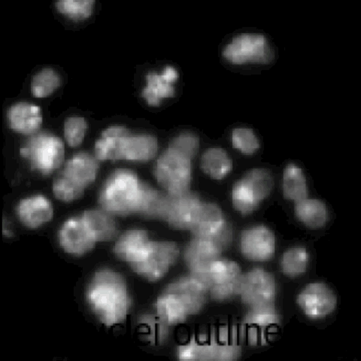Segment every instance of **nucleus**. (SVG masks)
I'll use <instances>...</instances> for the list:
<instances>
[{
  "mask_svg": "<svg viewBox=\"0 0 361 361\" xmlns=\"http://www.w3.org/2000/svg\"><path fill=\"white\" fill-rule=\"evenodd\" d=\"M87 299L99 320L108 326L126 321L132 304L126 281L109 269L95 274L88 288Z\"/></svg>",
  "mask_w": 361,
  "mask_h": 361,
  "instance_id": "f257e3e1",
  "label": "nucleus"
},
{
  "mask_svg": "<svg viewBox=\"0 0 361 361\" xmlns=\"http://www.w3.org/2000/svg\"><path fill=\"white\" fill-rule=\"evenodd\" d=\"M143 183L131 171L121 169L113 173L102 188V209L114 216L138 213Z\"/></svg>",
  "mask_w": 361,
  "mask_h": 361,
  "instance_id": "f03ea898",
  "label": "nucleus"
},
{
  "mask_svg": "<svg viewBox=\"0 0 361 361\" xmlns=\"http://www.w3.org/2000/svg\"><path fill=\"white\" fill-rule=\"evenodd\" d=\"M98 169L99 164L92 155L87 153L74 155L54 180L53 191L55 197L65 202L78 199L85 189L94 182Z\"/></svg>",
  "mask_w": 361,
  "mask_h": 361,
  "instance_id": "7ed1b4c3",
  "label": "nucleus"
},
{
  "mask_svg": "<svg viewBox=\"0 0 361 361\" xmlns=\"http://www.w3.org/2000/svg\"><path fill=\"white\" fill-rule=\"evenodd\" d=\"M190 275L200 282L214 300L226 301L239 296L243 274L234 262L220 258L204 272Z\"/></svg>",
  "mask_w": 361,
  "mask_h": 361,
  "instance_id": "20e7f679",
  "label": "nucleus"
},
{
  "mask_svg": "<svg viewBox=\"0 0 361 361\" xmlns=\"http://www.w3.org/2000/svg\"><path fill=\"white\" fill-rule=\"evenodd\" d=\"M191 160L171 145L158 158L155 177L167 195H179L190 190Z\"/></svg>",
  "mask_w": 361,
  "mask_h": 361,
  "instance_id": "39448f33",
  "label": "nucleus"
},
{
  "mask_svg": "<svg viewBox=\"0 0 361 361\" xmlns=\"http://www.w3.org/2000/svg\"><path fill=\"white\" fill-rule=\"evenodd\" d=\"M274 185L273 177L267 169H252L233 187L234 209L243 216L252 213L269 197Z\"/></svg>",
  "mask_w": 361,
  "mask_h": 361,
  "instance_id": "423d86ee",
  "label": "nucleus"
},
{
  "mask_svg": "<svg viewBox=\"0 0 361 361\" xmlns=\"http://www.w3.org/2000/svg\"><path fill=\"white\" fill-rule=\"evenodd\" d=\"M222 55L228 63L268 64L274 59V52L267 37L261 34L243 33L232 39L224 47Z\"/></svg>",
  "mask_w": 361,
  "mask_h": 361,
  "instance_id": "0eeeda50",
  "label": "nucleus"
},
{
  "mask_svg": "<svg viewBox=\"0 0 361 361\" xmlns=\"http://www.w3.org/2000/svg\"><path fill=\"white\" fill-rule=\"evenodd\" d=\"M32 168L44 175H49L62 164L64 158L63 141L55 135L40 133L32 135L20 150Z\"/></svg>",
  "mask_w": 361,
  "mask_h": 361,
  "instance_id": "6e6552de",
  "label": "nucleus"
},
{
  "mask_svg": "<svg viewBox=\"0 0 361 361\" xmlns=\"http://www.w3.org/2000/svg\"><path fill=\"white\" fill-rule=\"evenodd\" d=\"M111 160L148 161L157 152V140L151 135L131 134L120 127L111 141Z\"/></svg>",
  "mask_w": 361,
  "mask_h": 361,
  "instance_id": "1a4fd4ad",
  "label": "nucleus"
},
{
  "mask_svg": "<svg viewBox=\"0 0 361 361\" xmlns=\"http://www.w3.org/2000/svg\"><path fill=\"white\" fill-rule=\"evenodd\" d=\"M179 248L173 242L152 241L141 261L131 265L135 273L149 281L162 279L176 264Z\"/></svg>",
  "mask_w": 361,
  "mask_h": 361,
  "instance_id": "9d476101",
  "label": "nucleus"
},
{
  "mask_svg": "<svg viewBox=\"0 0 361 361\" xmlns=\"http://www.w3.org/2000/svg\"><path fill=\"white\" fill-rule=\"evenodd\" d=\"M276 295V278L267 269L256 267L243 274L239 296L248 308L274 304Z\"/></svg>",
  "mask_w": 361,
  "mask_h": 361,
  "instance_id": "9b49d317",
  "label": "nucleus"
},
{
  "mask_svg": "<svg viewBox=\"0 0 361 361\" xmlns=\"http://www.w3.org/2000/svg\"><path fill=\"white\" fill-rule=\"evenodd\" d=\"M194 237L210 239L223 247L231 241L232 232L221 209L214 203L203 202L190 230Z\"/></svg>",
  "mask_w": 361,
  "mask_h": 361,
  "instance_id": "f8f14e48",
  "label": "nucleus"
},
{
  "mask_svg": "<svg viewBox=\"0 0 361 361\" xmlns=\"http://www.w3.org/2000/svg\"><path fill=\"white\" fill-rule=\"evenodd\" d=\"M297 304L308 319L320 320L326 318L336 310L337 297L329 285L322 281H314L300 291Z\"/></svg>",
  "mask_w": 361,
  "mask_h": 361,
  "instance_id": "ddd939ff",
  "label": "nucleus"
},
{
  "mask_svg": "<svg viewBox=\"0 0 361 361\" xmlns=\"http://www.w3.org/2000/svg\"><path fill=\"white\" fill-rule=\"evenodd\" d=\"M202 203L199 196L190 190L179 195H166L162 219L176 229L190 231Z\"/></svg>",
  "mask_w": 361,
  "mask_h": 361,
  "instance_id": "4468645a",
  "label": "nucleus"
},
{
  "mask_svg": "<svg viewBox=\"0 0 361 361\" xmlns=\"http://www.w3.org/2000/svg\"><path fill=\"white\" fill-rule=\"evenodd\" d=\"M276 248L275 234L264 225L253 226L241 235V252L250 261L269 262L274 257Z\"/></svg>",
  "mask_w": 361,
  "mask_h": 361,
  "instance_id": "2eb2a0df",
  "label": "nucleus"
},
{
  "mask_svg": "<svg viewBox=\"0 0 361 361\" xmlns=\"http://www.w3.org/2000/svg\"><path fill=\"white\" fill-rule=\"evenodd\" d=\"M165 290L183 305L190 317L205 307L208 293L200 282L190 274L173 281Z\"/></svg>",
  "mask_w": 361,
  "mask_h": 361,
  "instance_id": "dca6fc26",
  "label": "nucleus"
},
{
  "mask_svg": "<svg viewBox=\"0 0 361 361\" xmlns=\"http://www.w3.org/2000/svg\"><path fill=\"white\" fill-rule=\"evenodd\" d=\"M59 240L64 251L75 256L87 253L97 243L82 217L71 219L63 224Z\"/></svg>",
  "mask_w": 361,
  "mask_h": 361,
  "instance_id": "f3484780",
  "label": "nucleus"
},
{
  "mask_svg": "<svg viewBox=\"0 0 361 361\" xmlns=\"http://www.w3.org/2000/svg\"><path fill=\"white\" fill-rule=\"evenodd\" d=\"M223 247L216 241L194 237L185 250V262L190 274L204 272L212 264L221 258Z\"/></svg>",
  "mask_w": 361,
  "mask_h": 361,
  "instance_id": "a211bd4d",
  "label": "nucleus"
},
{
  "mask_svg": "<svg viewBox=\"0 0 361 361\" xmlns=\"http://www.w3.org/2000/svg\"><path fill=\"white\" fill-rule=\"evenodd\" d=\"M152 240L144 230L133 229L123 233L114 247L116 255L133 265L141 261L148 252Z\"/></svg>",
  "mask_w": 361,
  "mask_h": 361,
  "instance_id": "6ab92c4d",
  "label": "nucleus"
},
{
  "mask_svg": "<svg viewBox=\"0 0 361 361\" xmlns=\"http://www.w3.org/2000/svg\"><path fill=\"white\" fill-rule=\"evenodd\" d=\"M178 74L175 68L167 66L161 74L149 73L146 76L147 85L142 96L149 106H159L162 99L174 95L173 83L177 81Z\"/></svg>",
  "mask_w": 361,
  "mask_h": 361,
  "instance_id": "aec40b11",
  "label": "nucleus"
},
{
  "mask_svg": "<svg viewBox=\"0 0 361 361\" xmlns=\"http://www.w3.org/2000/svg\"><path fill=\"white\" fill-rule=\"evenodd\" d=\"M20 221L29 228H37L53 217L50 201L43 196H35L20 200L17 209Z\"/></svg>",
  "mask_w": 361,
  "mask_h": 361,
  "instance_id": "412c9836",
  "label": "nucleus"
},
{
  "mask_svg": "<svg viewBox=\"0 0 361 361\" xmlns=\"http://www.w3.org/2000/svg\"><path fill=\"white\" fill-rule=\"evenodd\" d=\"M8 120L11 128L15 131L26 135L32 134L41 126V109L37 105L21 102L9 109Z\"/></svg>",
  "mask_w": 361,
  "mask_h": 361,
  "instance_id": "4be33fe9",
  "label": "nucleus"
},
{
  "mask_svg": "<svg viewBox=\"0 0 361 361\" xmlns=\"http://www.w3.org/2000/svg\"><path fill=\"white\" fill-rule=\"evenodd\" d=\"M82 219L97 242L111 240L117 234V225L112 214L103 209L87 210Z\"/></svg>",
  "mask_w": 361,
  "mask_h": 361,
  "instance_id": "5701e85b",
  "label": "nucleus"
},
{
  "mask_svg": "<svg viewBox=\"0 0 361 361\" xmlns=\"http://www.w3.org/2000/svg\"><path fill=\"white\" fill-rule=\"evenodd\" d=\"M295 214L298 219L312 229H319L329 219V212L324 203L317 199H304L296 202Z\"/></svg>",
  "mask_w": 361,
  "mask_h": 361,
  "instance_id": "b1692460",
  "label": "nucleus"
},
{
  "mask_svg": "<svg viewBox=\"0 0 361 361\" xmlns=\"http://www.w3.org/2000/svg\"><path fill=\"white\" fill-rule=\"evenodd\" d=\"M202 171L216 180H221L232 171L233 164L231 157L224 149L212 148L202 156Z\"/></svg>",
  "mask_w": 361,
  "mask_h": 361,
  "instance_id": "393cba45",
  "label": "nucleus"
},
{
  "mask_svg": "<svg viewBox=\"0 0 361 361\" xmlns=\"http://www.w3.org/2000/svg\"><path fill=\"white\" fill-rule=\"evenodd\" d=\"M282 187L284 197L295 203L308 197L307 178L302 169L295 164L286 167Z\"/></svg>",
  "mask_w": 361,
  "mask_h": 361,
  "instance_id": "a878e982",
  "label": "nucleus"
},
{
  "mask_svg": "<svg viewBox=\"0 0 361 361\" xmlns=\"http://www.w3.org/2000/svg\"><path fill=\"white\" fill-rule=\"evenodd\" d=\"M310 255L306 247L297 246L288 250L281 258L282 273L290 278H297L307 272Z\"/></svg>",
  "mask_w": 361,
  "mask_h": 361,
  "instance_id": "bb28decb",
  "label": "nucleus"
},
{
  "mask_svg": "<svg viewBox=\"0 0 361 361\" xmlns=\"http://www.w3.org/2000/svg\"><path fill=\"white\" fill-rule=\"evenodd\" d=\"M166 199V195L143 183L138 214L147 218L162 219Z\"/></svg>",
  "mask_w": 361,
  "mask_h": 361,
  "instance_id": "cd10ccee",
  "label": "nucleus"
},
{
  "mask_svg": "<svg viewBox=\"0 0 361 361\" xmlns=\"http://www.w3.org/2000/svg\"><path fill=\"white\" fill-rule=\"evenodd\" d=\"M245 322L254 329L266 330L271 326L279 324L280 317L274 303L248 308Z\"/></svg>",
  "mask_w": 361,
  "mask_h": 361,
  "instance_id": "c85d7f7f",
  "label": "nucleus"
},
{
  "mask_svg": "<svg viewBox=\"0 0 361 361\" xmlns=\"http://www.w3.org/2000/svg\"><path fill=\"white\" fill-rule=\"evenodd\" d=\"M61 85V78L52 69H44L34 75L31 90L37 97H47L51 95Z\"/></svg>",
  "mask_w": 361,
  "mask_h": 361,
  "instance_id": "c756f323",
  "label": "nucleus"
},
{
  "mask_svg": "<svg viewBox=\"0 0 361 361\" xmlns=\"http://www.w3.org/2000/svg\"><path fill=\"white\" fill-rule=\"evenodd\" d=\"M94 0H60L56 7L60 13L73 20H83L92 14Z\"/></svg>",
  "mask_w": 361,
  "mask_h": 361,
  "instance_id": "7c9ffc66",
  "label": "nucleus"
},
{
  "mask_svg": "<svg viewBox=\"0 0 361 361\" xmlns=\"http://www.w3.org/2000/svg\"><path fill=\"white\" fill-rule=\"evenodd\" d=\"M233 148L246 155L255 154L259 148L255 133L250 129L236 128L232 133Z\"/></svg>",
  "mask_w": 361,
  "mask_h": 361,
  "instance_id": "2f4dec72",
  "label": "nucleus"
},
{
  "mask_svg": "<svg viewBox=\"0 0 361 361\" xmlns=\"http://www.w3.org/2000/svg\"><path fill=\"white\" fill-rule=\"evenodd\" d=\"M87 130L86 120L81 117L68 118L64 123V135L71 147L80 145L85 137Z\"/></svg>",
  "mask_w": 361,
  "mask_h": 361,
  "instance_id": "473e14b6",
  "label": "nucleus"
},
{
  "mask_svg": "<svg viewBox=\"0 0 361 361\" xmlns=\"http://www.w3.org/2000/svg\"><path fill=\"white\" fill-rule=\"evenodd\" d=\"M169 145L193 159L199 149V140L195 134L185 133L179 135Z\"/></svg>",
  "mask_w": 361,
  "mask_h": 361,
  "instance_id": "72a5a7b5",
  "label": "nucleus"
}]
</instances>
